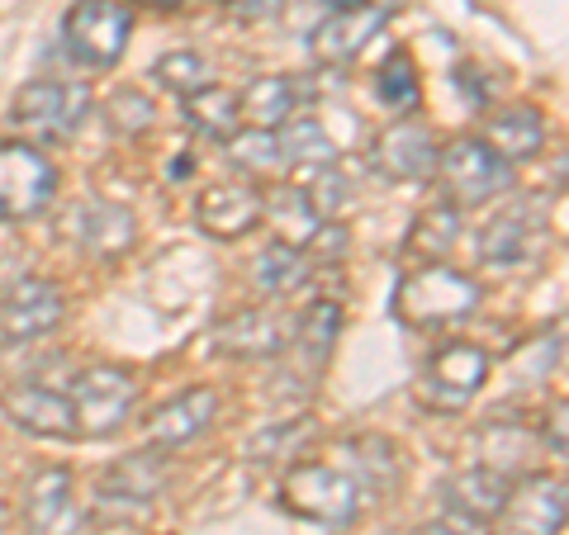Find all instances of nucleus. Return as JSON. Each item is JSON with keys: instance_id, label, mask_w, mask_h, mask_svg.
<instances>
[{"instance_id": "obj_38", "label": "nucleus", "mask_w": 569, "mask_h": 535, "mask_svg": "<svg viewBox=\"0 0 569 535\" xmlns=\"http://www.w3.org/2000/svg\"><path fill=\"white\" fill-rule=\"evenodd\" d=\"M541 445L550 455H565V403H556V413H546L541 422Z\"/></svg>"}, {"instance_id": "obj_13", "label": "nucleus", "mask_w": 569, "mask_h": 535, "mask_svg": "<svg viewBox=\"0 0 569 535\" xmlns=\"http://www.w3.org/2000/svg\"><path fill=\"white\" fill-rule=\"evenodd\" d=\"M385 24H389V10L361 0V6H351V10H332L328 20L313 29L309 48L323 67H347L370 48V39H380Z\"/></svg>"}, {"instance_id": "obj_41", "label": "nucleus", "mask_w": 569, "mask_h": 535, "mask_svg": "<svg viewBox=\"0 0 569 535\" xmlns=\"http://www.w3.org/2000/svg\"><path fill=\"white\" fill-rule=\"evenodd\" d=\"M332 10H351V6H361V0H328Z\"/></svg>"}, {"instance_id": "obj_9", "label": "nucleus", "mask_w": 569, "mask_h": 535, "mask_svg": "<svg viewBox=\"0 0 569 535\" xmlns=\"http://www.w3.org/2000/svg\"><path fill=\"white\" fill-rule=\"evenodd\" d=\"M67 317V294L52 280L24 275L0 290V342L20 346V342H39V336L58 332Z\"/></svg>"}, {"instance_id": "obj_30", "label": "nucleus", "mask_w": 569, "mask_h": 535, "mask_svg": "<svg viewBox=\"0 0 569 535\" xmlns=\"http://www.w3.org/2000/svg\"><path fill=\"white\" fill-rule=\"evenodd\" d=\"M460 238V209L456 204H432V209H422L418 219H413V233H408V256H418V261H447V252L456 246Z\"/></svg>"}, {"instance_id": "obj_40", "label": "nucleus", "mask_w": 569, "mask_h": 535, "mask_svg": "<svg viewBox=\"0 0 569 535\" xmlns=\"http://www.w3.org/2000/svg\"><path fill=\"white\" fill-rule=\"evenodd\" d=\"M148 6H157V10H176V6H186V0H148Z\"/></svg>"}, {"instance_id": "obj_31", "label": "nucleus", "mask_w": 569, "mask_h": 535, "mask_svg": "<svg viewBox=\"0 0 569 535\" xmlns=\"http://www.w3.org/2000/svg\"><path fill=\"white\" fill-rule=\"evenodd\" d=\"M376 100L395 114H413L418 100H422V85H418V67L408 52H389L385 67L376 71Z\"/></svg>"}, {"instance_id": "obj_36", "label": "nucleus", "mask_w": 569, "mask_h": 535, "mask_svg": "<svg viewBox=\"0 0 569 535\" xmlns=\"http://www.w3.org/2000/svg\"><path fill=\"white\" fill-rule=\"evenodd\" d=\"M309 432H313L309 422H290V426H284V422H276L271 432H261V436H252V441H247V455H252V460H271V455H295V445L305 441Z\"/></svg>"}, {"instance_id": "obj_35", "label": "nucleus", "mask_w": 569, "mask_h": 535, "mask_svg": "<svg viewBox=\"0 0 569 535\" xmlns=\"http://www.w3.org/2000/svg\"><path fill=\"white\" fill-rule=\"evenodd\" d=\"M299 190H305L309 209H313L323 223H332L337 213H347V209H351V181H347L342 171H337V162H328V166H313L309 185H299Z\"/></svg>"}, {"instance_id": "obj_15", "label": "nucleus", "mask_w": 569, "mask_h": 535, "mask_svg": "<svg viewBox=\"0 0 569 535\" xmlns=\"http://www.w3.org/2000/svg\"><path fill=\"white\" fill-rule=\"evenodd\" d=\"M209 346L228 361H271L290 346V323L271 309H242L209 332Z\"/></svg>"}, {"instance_id": "obj_21", "label": "nucleus", "mask_w": 569, "mask_h": 535, "mask_svg": "<svg viewBox=\"0 0 569 535\" xmlns=\"http://www.w3.org/2000/svg\"><path fill=\"white\" fill-rule=\"evenodd\" d=\"M479 142H489V148L503 157L508 166L518 162H531L541 148H546V119L537 104H508V110L489 114L485 133H479Z\"/></svg>"}, {"instance_id": "obj_25", "label": "nucleus", "mask_w": 569, "mask_h": 535, "mask_svg": "<svg viewBox=\"0 0 569 535\" xmlns=\"http://www.w3.org/2000/svg\"><path fill=\"white\" fill-rule=\"evenodd\" d=\"M181 114H186V129L204 142H228L238 129H242V110H238V95L228 85H204L181 100Z\"/></svg>"}, {"instance_id": "obj_12", "label": "nucleus", "mask_w": 569, "mask_h": 535, "mask_svg": "<svg viewBox=\"0 0 569 535\" xmlns=\"http://www.w3.org/2000/svg\"><path fill=\"white\" fill-rule=\"evenodd\" d=\"M0 413L10 417V426H20L29 436L43 441H77V413L71 398L52 384H10L0 394Z\"/></svg>"}, {"instance_id": "obj_3", "label": "nucleus", "mask_w": 569, "mask_h": 535, "mask_svg": "<svg viewBox=\"0 0 569 535\" xmlns=\"http://www.w3.org/2000/svg\"><path fill=\"white\" fill-rule=\"evenodd\" d=\"M280 507L290 516H305L318 526H351L361 512V488L342 465H323V460H305L284 474L280 484Z\"/></svg>"}, {"instance_id": "obj_26", "label": "nucleus", "mask_w": 569, "mask_h": 535, "mask_svg": "<svg viewBox=\"0 0 569 535\" xmlns=\"http://www.w3.org/2000/svg\"><path fill=\"white\" fill-rule=\"evenodd\" d=\"M309 280H313V261L305 246H290V242H271L252 265V284L266 299H290Z\"/></svg>"}, {"instance_id": "obj_2", "label": "nucleus", "mask_w": 569, "mask_h": 535, "mask_svg": "<svg viewBox=\"0 0 569 535\" xmlns=\"http://www.w3.org/2000/svg\"><path fill=\"white\" fill-rule=\"evenodd\" d=\"M86 114H91V91L77 81H58V77L29 81V85H20V95L10 100V123L33 148H52V142L77 138Z\"/></svg>"}, {"instance_id": "obj_6", "label": "nucleus", "mask_w": 569, "mask_h": 535, "mask_svg": "<svg viewBox=\"0 0 569 535\" xmlns=\"http://www.w3.org/2000/svg\"><path fill=\"white\" fill-rule=\"evenodd\" d=\"M437 175L447 190V204L456 209H485L489 200L512 190V166L479 138H456L451 148H441Z\"/></svg>"}, {"instance_id": "obj_14", "label": "nucleus", "mask_w": 569, "mask_h": 535, "mask_svg": "<svg viewBox=\"0 0 569 535\" xmlns=\"http://www.w3.org/2000/svg\"><path fill=\"white\" fill-rule=\"evenodd\" d=\"M24 531L29 535H77L81 507H77V478L62 465H48L29 478L24 488Z\"/></svg>"}, {"instance_id": "obj_16", "label": "nucleus", "mask_w": 569, "mask_h": 535, "mask_svg": "<svg viewBox=\"0 0 569 535\" xmlns=\"http://www.w3.org/2000/svg\"><path fill=\"white\" fill-rule=\"evenodd\" d=\"M261 194L252 181H223L209 185L200 200H194V223H200L204 238L219 242H238L261 223Z\"/></svg>"}, {"instance_id": "obj_19", "label": "nucleus", "mask_w": 569, "mask_h": 535, "mask_svg": "<svg viewBox=\"0 0 569 535\" xmlns=\"http://www.w3.org/2000/svg\"><path fill=\"white\" fill-rule=\"evenodd\" d=\"M541 233H546L541 209L531 200H518V204H508L503 213H493L489 228L479 233V256H485V265L508 271V265H522L527 256H537Z\"/></svg>"}, {"instance_id": "obj_11", "label": "nucleus", "mask_w": 569, "mask_h": 535, "mask_svg": "<svg viewBox=\"0 0 569 535\" xmlns=\"http://www.w3.org/2000/svg\"><path fill=\"white\" fill-rule=\"evenodd\" d=\"M437 138L418 119H395L389 129L370 142V166L385 181H427L437 171Z\"/></svg>"}, {"instance_id": "obj_17", "label": "nucleus", "mask_w": 569, "mask_h": 535, "mask_svg": "<svg viewBox=\"0 0 569 535\" xmlns=\"http://www.w3.org/2000/svg\"><path fill=\"white\" fill-rule=\"evenodd\" d=\"M213 417H219V394H213L209 384H194V388L176 394L171 403H162L148 417V445L171 455V451H181V445L200 441L213 426Z\"/></svg>"}, {"instance_id": "obj_5", "label": "nucleus", "mask_w": 569, "mask_h": 535, "mask_svg": "<svg viewBox=\"0 0 569 535\" xmlns=\"http://www.w3.org/2000/svg\"><path fill=\"white\" fill-rule=\"evenodd\" d=\"M133 33V10L123 0H77L62 20V48L77 67L104 71L123 58Z\"/></svg>"}, {"instance_id": "obj_7", "label": "nucleus", "mask_w": 569, "mask_h": 535, "mask_svg": "<svg viewBox=\"0 0 569 535\" xmlns=\"http://www.w3.org/2000/svg\"><path fill=\"white\" fill-rule=\"evenodd\" d=\"M67 398H71V413H77V436L104 441L123 432V422L133 417L138 380L123 365H91L77 374Z\"/></svg>"}, {"instance_id": "obj_29", "label": "nucleus", "mask_w": 569, "mask_h": 535, "mask_svg": "<svg viewBox=\"0 0 569 535\" xmlns=\"http://www.w3.org/2000/svg\"><path fill=\"white\" fill-rule=\"evenodd\" d=\"M276 148H280V162L284 166H328L337 162V148H332V138L328 129L318 119H290V123H280L276 129Z\"/></svg>"}, {"instance_id": "obj_24", "label": "nucleus", "mask_w": 569, "mask_h": 535, "mask_svg": "<svg viewBox=\"0 0 569 535\" xmlns=\"http://www.w3.org/2000/svg\"><path fill=\"white\" fill-rule=\"evenodd\" d=\"M337 336H342V303H332V299H318L290 327V346H295L299 361H305V380H313V374L328 365Z\"/></svg>"}, {"instance_id": "obj_10", "label": "nucleus", "mask_w": 569, "mask_h": 535, "mask_svg": "<svg viewBox=\"0 0 569 535\" xmlns=\"http://www.w3.org/2000/svg\"><path fill=\"white\" fill-rule=\"evenodd\" d=\"M565 512H569L565 478L522 474L518 484H508L503 512H498L493 522H498L503 535H560L565 531Z\"/></svg>"}, {"instance_id": "obj_39", "label": "nucleus", "mask_w": 569, "mask_h": 535, "mask_svg": "<svg viewBox=\"0 0 569 535\" xmlns=\"http://www.w3.org/2000/svg\"><path fill=\"white\" fill-rule=\"evenodd\" d=\"M418 535H489V531L475 526V522H460V516H441V522L418 526Z\"/></svg>"}, {"instance_id": "obj_4", "label": "nucleus", "mask_w": 569, "mask_h": 535, "mask_svg": "<svg viewBox=\"0 0 569 535\" xmlns=\"http://www.w3.org/2000/svg\"><path fill=\"white\" fill-rule=\"evenodd\" d=\"M489 351L475 342H447L427 355L418 374V403L427 413H466L475 394L489 384Z\"/></svg>"}, {"instance_id": "obj_34", "label": "nucleus", "mask_w": 569, "mask_h": 535, "mask_svg": "<svg viewBox=\"0 0 569 535\" xmlns=\"http://www.w3.org/2000/svg\"><path fill=\"white\" fill-rule=\"evenodd\" d=\"M104 123H110L119 138H142V133H152V123H157V104H152V95L123 85V91L104 100Z\"/></svg>"}, {"instance_id": "obj_27", "label": "nucleus", "mask_w": 569, "mask_h": 535, "mask_svg": "<svg viewBox=\"0 0 569 535\" xmlns=\"http://www.w3.org/2000/svg\"><path fill=\"white\" fill-rule=\"evenodd\" d=\"M238 110H242V119L252 123V129L276 133L280 123H290L299 114V91H295L290 77H257L238 95Z\"/></svg>"}, {"instance_id": "obj_22", "label": "nucleus", "mask_w": 569, "mask_h": 535, "mask_svg": "<svg viewBox=\"0 0 569 535\" xmlns=\"http://www.w3.org/2000/svg\"><path fill=\"white\" fill-rule=\"evenodd\" d=\"M167 484V460L162 451H142V455H129V460H119V465L104 470L100 478V503H123V507H133V503H148V497H157Z\"/></svg>"}, {"instance_id": "obj_8", "label": "nucleus", "mask_w": 569, "mask_h": 535, "mask_svg": "<svg viewBox=\"0 0 569 535\" xmlns=\"http://www.w3.org/2000/svg\"><path fill=\"white\" fill-rule=\"evenodd\" d=\"M58 194V166L33 142H0V223L39 219Z\"/></svg>"}, {"instance_id": "obj_33", "label": "nucleus", "mask_w": 569, "mask_h": 535, "mask_svg": "<svg viewBox=\"0 0 569 535\" xmlns=\"http://www.w3.org/2000/svg\"><path fill=\"white\" fill-rule=\"evenodd\" d=\"M223 148H228V162H233L238 171H247V181H252V175H271V171L284 166L280 148H276V133H266V129H247V133L238 129Z\"/></svg>"}, {"instance_id": "obj_37", "label": "nucleus", "mask_w": 569, "mask_h": 535, "mask_svg": "<svg viewBox=\"0 0 569 535\" xmlns=\"http://www.w3.org/2000/svg\"><path fill=\"white\" fill-rule=\"evenodd\" d=\"M228 6L238 10V20L247 24H257V20H276V14L290 6V0H228Z\"/></svg>"}, {"instance_id": "obj_23", "label": "nucleus", "mask_w": 569, "mask_h": 535, "mask_svg": "<svg viewBox=\"0 0 569 535\" xmlns=\"http://www.w3.org/2000/svg\"><path fill=\"white\" fill-rule=\"evenodd\" d=\"M342 470L356 478V488L361 493H389L403 478V465H399V455H395V445H389L385 436H351L342 441Z\"/></svg>"}, {"instance_id": "obj_28", "label": "nucleus", "mask_w": 569, "mask_h": 535, "mask_svg": "<svg viewBox=\"0 0 569 535\" xmlns=\"http://www.w3.org/2000/svg\"><path fill=\"white\" fill-rule=\"evenodd\" d=\"M261 219H271L280 242H290V246H309V238L318 233V223H323L309 209V200H305V190L299 185H276L271 194H261Z\"/></svg>"}, {"instance_id": "obj_20", "label": "nucleus", "mask_w": 569, "mask_h": 535, "mask_svg": "<svg viewBox=\"0 0 569 535\" xmlns=\"http://www.w3.org/2000/svg\"><path fill=\"white\" fill-rule=\"evenodd\" d=\"M508 484L498 470L489 465H470L451 474L447 484H441V507L447 516H460V522H475V526H489L498 512H503V497H508Z\"/></svg>"}, {"instance_id": "obj_32", "label": "nucleus", "mask_w": 569, "mask_h": 535, "mask_svg": "<svg viewBox=\"0 0 569 535\" xmlns=\"http://www.w3.org/2000/svg\"><path fill=\"white\" fill-rule=\"evenodd\" d=\"M152 77H157V85L162 91H171V95H194V91H204V85L213 81V71H209V62L200 58V52H186V48H176V52H167V58H157L152 62Z\"/></svg>"}, {"instance_id": "obj_1", "label": "nucleus", "mask_w": 569, "mask_h": 535, "mask_svg": "<svg viewBox=\"0 0 569 535\" xmlns=\"http://www.w3.org/2000/svg\"><path fill=\"white\" fill-rule=\"evenodd\" d=\"M479 299H485V290L475 284V275L456 271L447 261H422L399 280L395 317L413 332H437V327H451L460 317H470L479 309Z\"/></svg>"}, {"instance_id": "obj_18", "label": "nucleus", "mask_w": 569, "mask_h": 535, "mask_svg": "<svg viewBox=\"0 0 569 535\" xmlns=\"http://www.w3.org/2000/svg\"><path fill=\"white\" fill-rule=\"evenodd\" d=\"M71 238L81 242L86 256L119 261V256L133 252L138 219H133V209L119 204V200H86L77 213H71Z\"/></svg>"}]
</instances>
